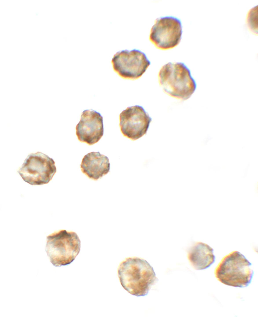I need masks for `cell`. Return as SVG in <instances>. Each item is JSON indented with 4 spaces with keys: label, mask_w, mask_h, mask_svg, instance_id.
<instances>
[{
    "label": "cell",
    "mask_w": 258,
    "mask_h": 317,
    "mask_svg": "<svg viewBox=\"0 0 258 317\" xmlns=\"http://www.w3.org/2000/svg\"><path fill=\"white\" fill-rule=\"evenodd\" d=\"M181 20L173 16L157 18L152 26L149 35L150 41L158 48L166 50L177 46L182 34Z\"/></svg>",
    "instance_id": "6"
},
{
    "label": "cell",
    "mask_w": 258,
    "mask_h": 317,
    "mask_svg": "<svg viewBox=\"0 0 258 317\" xmlns=\"http://www.w3.org/2000/svg\"><path fill=\"white\" fill-rule=\"evenodd\" d=\"M46 240V251L55 267L70 264L80 251L81 241L73 232L60 230L47 236Z\"/></svg>",
    "instance_id": "4"
},
{
    "label": "cell",
    "mask_w": 258,
    "mask_h": 317,
    "mask_svg": "<svg viewBox=\"0 0 258 317\" xmlns=\"http://www.w3.org/2000/svg\"><path fill=\"white\" fill-rule=\"evenodd\" d=\"M119 117L122 133L133 140L146 133L152 119L143 107L138 105L128 107L121 113Z\"/></svg>",
    "instance_id": "8"
},
{
    "label": "cell",
    "mask_w": 258,
    "mask_h": 317,
    "mask_svg": "<svg viewBox=\"0 0 258 317\" xmlns=\"http://www.w3.org/2000/svg\"><path fill=\"white\" fill-rule=\"evenodd\" d=\"M76 129L80 141L90 145H93L98 142L103 135V117L95 111L85 110L82 113Z\"/></svg>",
    "instance_id": "9"
},
{
    "label": "cell",
    "mask_w": 258,
    "mask_h": 317,
    "mask_svg": "<svg viewBox=\"0 0 258 317\" xmlns=\"http://www.w3.org/2000/svg\"><path fill=\"white\" fill-rule=\"evenodd\" d=\"M80 166L82 172L95 180L107 174L110 170L108 158L99 152H92L86 154Z\"/></svg>",
    "instance_id": "10"
},
{
    "label": "cell",
    "mask_w": 258,
    "mask_h": 317,
    "mask_svg": "<svg viewBox=\"0 0 258 317\" xmlns=\"http://www.w3.org/2000/svg\"><path fill=\"white\" fill-rule=\"evenodd\" d=\"M257 6L251 8L247 13L246 24L250 31L254 34H257Z\"/></svg>",
    "instance_id": "12"
},
{
    "label": "cell",
    "mask_w": 258,
    "mask_h": 317,
    "mask_svg": "<svg viewBox=\"0 0 258 317\" xmlns=\"http://www.w3.org/2000/svg\"><path fill=\"white\" fill-rule=\"evenodd\" d=\"M251 265L244 255L234 251L222 259L215 270V276L225 285L246 287L251 283L253 275Z\"/></svg>",
    "instance_id": "3"
},
{
    "label": "cell",
    "mask_w": 258,
    "mask_h": 317,
    "mask_svg": "<svg viewBox=\"0 0 258 317\" xmlns=\"http://www.w3.org/2000/svg\"><path fill=\"white\" fill-rule=\"evenodd\" d=\"M160 84L164 92L172 97L182 100L188 99L197 87L190 69L182 62H169L159 72Z\"/></svg>",
    "instance_id": "2"
},
{
    "label": "cell",
    "mask_w": 258,
    "mask_h": 317,
    "mask_svg": "<svg viewBox=\"0 0 258 317\" xmlns=\"http://www.w3.org/2000/svg\"><path fill=\"white\" fill-rule=\"evenodd\" d=\"M112 63L113 69L120 76L131 79L140 77L151 64L146 54L136 49L117 52Z\"/></svg>",
    "instance_id": "7"
},
{
    "label": "cell",
    "mask_w": 258,
    "mask_h": 317,
    "mask_svg": "<svg viewBox=\"0 0 258 317\" xmlns=\"http://www.w3.org/2000/svg\"><path fill=\"white\" fill-rule=\"evenodd\" d=\"M118 274L123 287L137 297L147 295L158 279L153 267L145 260L137 257L126 258L120 264Z\"/></svg>",
    "instance_id": "1"
},
{
    "label": "cell",
    "mask_w": 258,
    "mask_h": 317,
    "mask_svg": "<svg viewBox=\"0 0 258 317\" xmlns=\"http://www.w3.org/2000/svg\"><path fill=\"white\" fill-rule=\"evenodd\" d=\"M187 258L191 266L197 270H202L210 267L215 260L213 249L207 244L196 242L189 249Z\"/></svg>",
    "instance_id": "11"
},
{
    "label": "cell",
    "mask_w": 258,
    "mask_h": 317,
    "mask_svg": "<svg viewBox=\"0 0 258 317\" xmlns=\"http://www.w3.org/2000/svg\"><path fill=\"white\" fill-rule=\"evenodd\" d=\"M56 172L53 159L39 152L29 154L18 171L23 180L32 185L48 183Z\"/></svg>",
    "instance_id": "5"
}]
</instances>
